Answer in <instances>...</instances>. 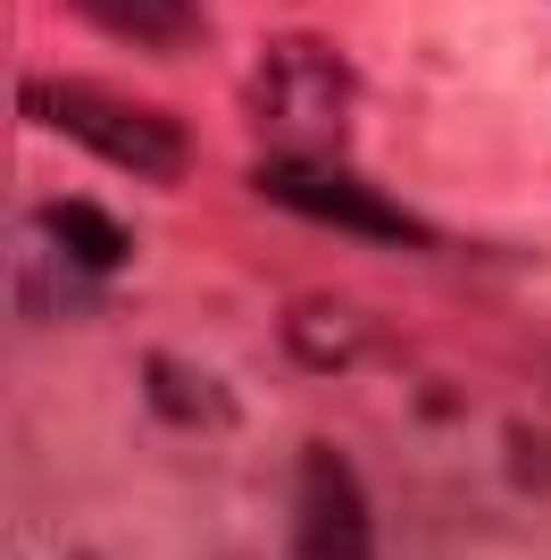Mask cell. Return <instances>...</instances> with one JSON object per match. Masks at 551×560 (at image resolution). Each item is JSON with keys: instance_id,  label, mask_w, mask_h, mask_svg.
I'll return each mask as SVG.
<instances>
[{"instance_id": "6da1fadb", "label": "cell", "mask_w": 551, "mask_h": 560, "mask_svg": "<svg viewBox=\"0 0 551 560\" xmlns=\"http://www.w3.org/2000/svg\"><path fill=\"white\" fill-rule=\"evenodd\" d=\"M17 109L34 126H50L59 142H84L92 160L126 167V176H151V185H176L184 160H192V142H184L176 117L142 109L126 93H101V84H59V75H34L17 93Z\"/></svg>"}, {"instance_id": "3957f363", "label": "cell", "mask_w": 551, "mask_h": 560, "mask_svg": "<svg viewBox=\"0 0 551 560\" xmlns=\"http://www.w3.org/2000/svg\"><path fill=\"white\" fill-rule=\"evenodd\" d=\"M251 101H259V117H268L293 151H318V142L343 126V109H351V75H343V59H335L326 43H268Z\"/></svg>"}, {"instance_id": "8992f818", "label": "cell", "mask_w": 551, "mask_h": 560, "mask_svg": "<svg viewBox=\"0 0 551 560\" xmlns=\"http://www.w3.org/2000/svg\"><path fill=\"white\" fill-rule=\"evenodd\" d=\"M43 234L75 259V268H117V259H126V226H117L109 210H92V201H50Z\"/></svg>"}, {"instance_id": "277c9868", "label": "cell", "mask_w": 551, "mask_h": 560, "mask_svg": "<svg viewBox=\"0 0 551 560\" xmlns=\"http://www.w3.org/2000/svg\"><path fill=\"white\" fill-rule=\"evenodd\" d=\"M301 560H367V502L335 452L301 460Z\"/></svg>"}, {"instance_id": "5b68a950", "label": "cell", "mask_w": 551, "mask_h": 560, "mask_svg": "<svg viewBox=\"0 0 551 560\" xmlns=\"http://www.w3.org/2000/svg\"><path fill=\"white\" fill-rule=\"evenodd\" d=\"M92 25H109L126 43H151V50H184L201 34V9L192 0H75Z\"/></svg>"}, {"instance_id": "7a4b0ae2", "label": "cell", "mask_w": 551, "mask_h": 560, "mask_svg": "<svg viewBox=\"0 0 551 560\" xmlns=\"http://www.w3.org/2000/svg\"><path fill=\"white\" fill-rule=\"evenodd\" d=\"M259 192L284 201V210L318 218V226H343V234H367V243H418V218L401 201H385L376 185H360L351 167H326L318 151H284V160L259 167Z\"/></svg>"}]
</instances>
